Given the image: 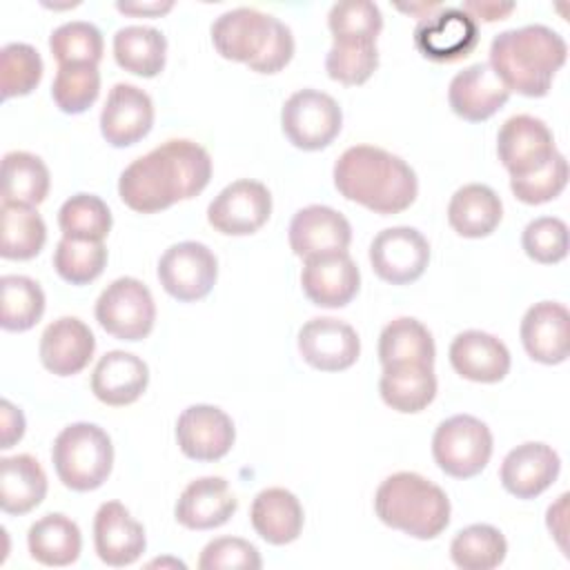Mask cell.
Here are the masks:
<instances>
[{
  "label": "cell",
  "mask_w": 570,
  "mask_h": 570,
  "mask_svg": "<svg viewBox=\"0 0 570 570\" xmlns=\"http://www.w3.org/2000/svg\"><path fill=\"white\" fill-rule=\"evenodd\" d=\"M209 178L212 158L207 149L187 138H171L122 169L118 196L138 214H156L178 200L198 196Z\"/></svg>",
  "instance_id": "obj_1"
},
{
  "label": "cell",
  "mask_w": 570,
  "mask_h": 570,
  "mask_svg": "<svg viewBox=\"0 0 570 570\" xmlns=\"http://www.w3.org/2000/svg\"><path fill=\"white\" fill-rule=\"evenodd\" d=\"M334 187L374 214H401L419 194L414 169L396 154L374 145H354L334 163Z\"/></svg>",
  "instance_id": "obj_2"
},
{
  "label": "cell",
  "mask_w": 570,
  "mask_h": 570,
  "mask_svg": "<svg viewBox=\"0 0 570 570\" xmlns=\"http://www.w3.org/2000/svg\"><path fill=\"white\" fill-rule=\"evenodd\" d=\"M566 58L568 45L554 29L546 24H525L494 36L488 65L508 91L541 98L550 91Z\"/></svg>",
  "instance_id": "obj_3"
},
{
  "label": "cell",
  "mask_w": 570,
  "mask_h": 570,
  "mask_svg": "<svg viewBox=\"0 0 570 570\" xmlns=\"http://www.w3.org/2000/svg\"><path fill=\"white\" fill-rule=\"evenodd\" d=\"M212 45L225 60L245 62L258 73H276L294 56L292 29L252 7L220 13L212 24Z\"/></svg>",
  "instance_id": "obj_4"
},
{
  "label": "cell",
  "mask_w": 570,
  "mask_h": 570,
  "mask_svg": "<svg viewBox=\"0 0 570 570\" xmlns=\"http://www.w3.org/2000/svg\"><path fill=\"white\" fill-rule=\"evenodd\" d=\"M376 517L414 539H436L450 523L448 494L416 472H394L374 494Z\"/></svg>",
  "instance_id": "obj_5"
},
{
  "label": "cell",
  "mask_w": 570,
  "mask_h": 570,
  "mask_svg": "<svg viewBox=\"0 0 570 570\" xmlns=\"http://www.w3.org/2000/svg\"><path fill=\"white\" fill-rule=\"evenodd\" d=\"M51 461L65 488L89 492L111 474L114 445L100 425L80 421L60 430L51 448Z\"/></svg>",
  "instance_id": "obj_6"
},
{
  "label": "cell",
  "mask_w": 570,
  "mask_h": 570,
  "mask_svg": "<svg viewBox=\"0 0 570 570\" xmlns=\"http://www.w3.org/2000/svg\"><path fill=\"white\" fill-rule=\"evenodd\" d=\"M432 456L448 476L472 479L492 456V432L472 414H454L434 430Z\"/></svg>",
  "instance_id": "obj_7"
},
{
  "label": "cell",
  "mask_w": 570,
  "mask_h": 570,
  "mask_svg": "<svg viewBox=\"0 0 570 570\" xmlns=\"http://www.w3.org/2000/svg\"><path fill=\"white\" fill-rule=\"evenodd\" d=\"M96 321L114 338L142 341L156 321V303L149 287L131 276L111 281L96 301Z\"/></svg>",
  "instance_id": "obj_8"
},
{
  "label": "cell",
  "mask_w": 570,
  "mask_h": 570,
  "mask_svg": "<svg viewBox=\"0 0 570 570\" xmlns=\"http://www.w3.org/2000/svg\"><path fill=\"white\" fill-rule=\"evenodd\" d=\"M281 127L287 140L303 151H318L334 142L343 127L338 102L318 89L292 94L281 109Z\"/></svg>",
  "instance_id": "obj_9"
},
{
  "label": "cell",
  "mask_w": 570,
  "mask_h": 570,
  "mask_svg": "<svg viewBox=\"0 0 570 570\" xmlns=\"http://www.w3.org/2000/svg\"><path fill=\"white\" fill-rule=\"evenodd\" d=\"M218 278L214 252L196 240H183L165 249L158 261V281L163 289L180 301L194 303L205 298Z\"/></svg>",
  "instance_id": "obj_10"
},
{
  "label": "cell",
  "mask_w": 570,
  "mask_h": 570,
  "mask_svg": "<svg viewBox=\"0 0 570 570\" xmlns=\"http://www.w3.org/2000/svg\"><path fill=\"white\" fill-rule=\"evenodd\" d=\"M370 263L381 281L410 285L423 276L430 263V243L414 227H387L370 243Z\"/></svg>",
  "instance_id": "obj_11"
},
{
  "label": "cell",
  "mask_w": 570,
  "mask_h": 570,
  "mask_svg": "<svg viewBox=\"0 0 570 570\" xmlns=\"http://www.w3.org/2000/svg\"><path fill=\"white\" fill-rule=\"evenodd\" d=\"M272 214L269 189L249 178L229 183L207 207L209 225L225 236H249L258 232Z\"/></svg>",
  "instance_id": "obj_12"
},
{
  "label": "cell",
  "mask_w": 570,
  "mask_h": 570,
  "mask_svg": "<svg viewBox=\"0 0 570 570\" xmlns=\"http://www.w3.org/2000/svg\"><path fill=\"white\" fill-rule=\"evenodd\" d=\"M479 27L461 7H439L414 27V47L434 62H454L474 51Z\"/></svg>",
  "instance_id": "obj_13"
},
{
  "label": "cell",
  "mask_w": 570,
  "mask_h": 570,
  "mask_svg": "<svg viewBox=\"0 0 570 570\" xmlns=\"http://www.w3.org/2000/svg\"><path fill=\"white\" fill-rule=\"evenodd\" d=\"M557 154L550 127L530 114L510 116L497 136V156L512 178L541 169Z\"/></svg>",
  "instance_id": "obj_14"
},
{
  "label": "cell",
  "mask_w": 570,
  "mask_h": 570,
  "mask_svg": "<svg viewBox=\"0 0 570 570\" xmlns=\"http://www.w3.org/2000/svg\"><path fill=\"white\" fill-rule=\"evenodd\" d=\"M298 352L314 370L341 372L356 363L361 338L350 323L332 316H316L298 330Z\"/></svg>",
  "instance_id": "obj_15"
},
{
  "label": "cell",
  "mask_w": 570,
  "mask_h": 570,
  "mask_svg": "<svg viewBox=\"0 0 570 570\" xmlns=\"http://www.w3.org/2000/svg\"><path fill=\"white\" fill-rule=\"evenodd\" d=\"M236 439L232 419L216 405L198 403L180 412L176 421V441L180 452L194 461L223 459Z\"/></svg>",
  "instance_id": "obj_16"
},
{
  "label": "cell",
  "mask_w": 570,
  "mask_h": 570,
  "mask_svg": "<svg viewBox=\"0 0 570 570\" xmlns=\"http://www.w3.org/2000/svg\"><path fill=\"white\" fill-rule=\"evenodd\" d=\"M301 287L318 307H345L361 287V272L347 252L318 254L303 261Z\"/></svg>",
  "instance_id": "obj_17"
},
{
  "label": "cell",
  "mask_w": 570,
  "mask_h": 570,
  "mask_svg": "<svg viewBox=\"0 0 570 570\" xmlns=\"http://www.w3.org/2000/svg\"><path fill=\"white\" fill-rule=\"evenodd\" d=\"M154 125V102L136 85L111 87L100 111V134L111 147H131L142 140Z\"/></svg>",
  "instance_id": "obj_18"
},
{
  "label": "cell",
  "mask_w": 570,
  "mask_h": 570,
  "mask_svg": "<svg viewBox=\"0 0 570 570\" xmlns=\"http://www.w3.org/2000/svg\"><path fill=\"white\" fill-rule=\"evenodd\" d=\"M559 454L541 441H528L512 448L499 470L501 485L517 499H534L559 476Z\"/></svg>",
  "instance_id": "obj_19"
},
{
  "label": "cell",
  "mask_w": 570,
  "mask_h": 570,
  "mask_svg": "<svg viewBox=\"0 0 570 570\" xmlns=\"http://www.w3.org/2000/svg\"><path fill=\"white\" fill-rule=\"evenodd\" d=\"M94 546L102 563L111 568L131 566L147 548L145 528L120 501H107L94 517Z\"/></svg>",
  "instance_id": "obj_20"
},
{
  "label": "cell",
  "mask_w": 570,
  "mask_h": 570,
  "mask_svg": "<svg viewBox=\"0 0 570 570\" xmlns=\"http://www.w3.org/2000/svg\"><path fill=\"white\" fill-rule=\"evenodd\" d=\"M289 247L298 258L347 252L352 227L347 218L327 205H307L289 223Z\"/></svg>",
  "instance_id": "obj_21"
},
{
  "label": "cell",
  "mask_w": 570,
  "mask_h": 570,
  "mask_svg": "<svg viewBox=\"0 0 570 570\" xmlns=\"http://www.w3.org/2000/svg\"><path fill=\"white\" fill-rule=\"evenodd\" d=\"M521 343L528 356L543 365H559L570 352V314L561 303H534L521 318Z\"/></svg>",
  "instance_id": "obj_22"
},
{
  "label": "cell",
  "mask_w": 570,
  "mask_h": 570,
  "mask_svg": "<svg viewBox=\"0 0 570 570\" xmlns=\"http://www.w3.org/2000/svg\"><path fill=\"white\" fill-rule=\"evenodd\" d=\"M508 98L510 91L488 62H474L465 67L450 80L448 87L450 109L468 122L488 120L508 102Z\"/></svg>",
  "instance_id": "obj_23"
},
{
  "label": "cell",
  "mask_w": 570,
  "mask_h": 570,
  "mask_svg": "<svg viewBox=\"0 0 570 570\" xmlns=\"http://www.w3.org/2000/svg\"><path fill=\"white\" fill-rule=\"evenodd\" d=\"M96 350L89 325L76 316H60L49 323L40 336V361L56 376H73L82 372Z\"/></svg>",
  "instance_id": "obj_24"
},
{
  "label": "cell",
  "mask_w": 570,
  "mask_h": 570,
  "mask_svg": "<svg viewBox=\"0 0 570 570\" xmlns=\"http://www.w3.org/2000/svg\"><path fill=\"white\" fill-rule=\"evenodd\" d=\"M450 365L474 383H499L510 372V352L497 336L481 330H465L450 343Z\"/></svg>",
  "instance_id": "obj_25"
},
{
  "label": "cell",
  "mask_w": 570,
  "mask_h": 570,
  "mask_svg": "<svg viewBox=\"0 0 570 570\" xmlns=\"http://www.w3.org/2000/svg\"><path fill=\"white\" fill-rule=\"evenodd\" d=\"M149 383L147 363L125 350H111L94 367L91 392L94 396L111 407L131 405L142 396Z\"/></svg>",
  "instance_id": "obj_26"
},
{
  "label": "cell",
  "mask_w": 570,
  "mask_h": 570,
  "mask_svg": "<svg viewBox=\"0 0 570 570\" xmlns=\"http://www.w3.org/2000/svg\"><path fill=\"white\" fill-rule=\"evenodd\" d=\"M238 501L223 476H200L178 497L174 517L189 530H214L232 519Z\"/></svg>",
  "instance_id": "obj_27"
},
{
  "label": "cell",
  "mask_w": 570,
  "mask_h": 570,
  "mask_svg": "<svg viewBox=\"0 0 570 570\" xmlns=\"http://www.w3.org/2000/svg\"><path fill=\"white\" fill-rule=\"evenodd\" d=\"M249 519L261 539L272 546H285L298 539L305 514L294 492L285 488H265L256 494Z\"/></svg>",
  "instance_id": "obj_28"
},
{
  "label": "cell",
  "mask_w": 570,
  "mask_h": 570,
  "mask_svg": "<svg viewBox=\"0 0 570 570\" xmlns=\"http://www.w3.org/2000/svg\"><path fill=\"white\" fill-rule=\"evenodd\" d=\"M503 218V203L497 191L481 183L459 187L448 205V223L463 238L490 236Z\"/></svg>",
  "instance_id": "obj_29"
},
{
  "label": "cell",
  "mask_w": 570,
  "mask_h": 570,
  "mask_svg": "<svg viewBox=\"0 0 570 570\" xmlns=\"http://www.w3.org/2000/svg\"><path fill=\"white\" fill-rule=\"evenodd\" d=\"M379 392L385 405L401 414H416L425 410L436 396L434 365L403 363L383 367Z\"/></svg>",
  "instance_id": "obj_30"
},
{
  "label": "cell",
  "mask_w": 570,
  "mask_h": 570,
  "mask_svg": "<svg viewBox=\"0 0 570 570\" xmlns=\"http://www.w3.org/2000/svg\"><path fill=\"white\" fill-rule=\"evenodd\" d=\"M47 474L36 456L16 454L0 461V508L7 514H27L42 503Z\"/></svg>",
  "instance_id": "obj_31"
},
{
  "label": "cell",
  "mask_w": 570,
  "mask_h": 570,
  "mask_svg": "<svg viewBox=\"0 0 570 570\" xmlns=\"http://www.w3.org/2000/svg\"><path fill=\"white\" fill-rule=\"evenodd\" d=\"M29 554L51 568L71 566L82 550V537L76 521L60 512H51L31 523L27 532Z\"/></svg>",
  "instance_id": "obj_32"
},
{
  "label": "cell",
  "mask_w": 570,
  "mask_h": 570,
  "mask_svg": "<svg viewBox=\"0 0 570 570\" xmlns=\"http://www.w3.org/2000/svg\"><path fill=\"white\" fill-rule=\"evenodd\" d=\"M114 58L118 67L134 76L154 78L167 60V38L145 24H129L114 36Z\"/></svg>",
  "instance_id": "obj_33"
},
{
  "label": "cell",
  "mask_w": 570,
  "mask_h": 570,
  "mask_svg": "<svg viewBox=\"0 0 570 570\" xmlns=\"http://www.w3.org/2000/svg\"><path fill=\"white\" fill-rule=\"evenodd\" d=\"M434 356L436 347L430 330L412 316L390 321L379 336V361L383 367L403 363L434 365Z\"/></svg>",
  "instance_id": "obj_34"
},
{
  "label": "cell",
  "mask_w": 570,
  "mask_h": 570,
  "mask_svg": "<svg viewBox=\"0 0 570 570\" xmlns=\"http://www.w3.org/2000/svg\"><path fill=\"white\" fill-rule=\"evenodd\" d=\"M47 240L42 216L22 203H2L0 256L7 261H29L40 254Z\"/></svg>",
  "instance_id": "obj_35"
},
{
  "label": "cell",
  "mask_w": 570,
  "mask_h": 570,
  "mask_svg": "<svg viewBox=\"0 0 570 570\" xmlns=\"http://www.w3.org/2000/svg\"><path fill=\"white\" fill-rule=\"evenodd\" d=\"M49 169L36 154L9 151L2 158V203L40 205L49 194Z\"/></svg>",
  "instance_id": "obj_36"
},
{
  "label": "cell",
  "mask_w": 570,
  "mask_h": 570,
  "mask_svg": "<svg viewBox=\"0 0 570 570\" xmlns=\"http://www.w3.org/2000/svg\"><path fill=\"white\" fill-rule=\"evenodd\" d=\"M505 554V537L488 523H472L459 530L450 543V557L461 570H492L503 563Z\"/></svg>",
  "instance_id": "obj_37"
},
{
  "label": "cell",
  "mask_w": 570,
  "mask_h": 570,
  "mask_svg": "<svg viewBox=\"0 0 570 570\" xmlns=\"http://www.w3.org/2000/svg\"><path fill=\"white\" fill-rule=\"evenodd\" d=\"M0 294H2V312H0L2 330L27 332L42 318L45 292L33 278L4 274L0 278Z\"/></svg>",
  "instance_id": "obj_38"
},
{
  "label": "cell",
  "mask_w": 570,
  "mask_h": 570,
  "mask_svg": "<svg viewBox=\"0 0 570 570\" xmlns=\"http://www.w3.org/2000/svg\"><path fill=\"white\" fill-rule=\"evenodd\" d=\"M58 225L65 238L105 240L111 229V212L96 194H73L62 203Z\"/></svg>",
  "instance_id": "obj_39"
},
{
  "label": "cell",
  "mask_w": 570,
  "mask_h": 570,
  "mask_svg": "<svg viewBox=\"0 0 570 570\" xmlns=\"http://www.w3.org/2000/svg\"><path fill=\"white\" fill-rule=\"evenodd\" d=\"M100 94V71L98 65L89 62H69L58 65L51 98L56 107L65 114H82L87 111Z\"/></svg>",
  "instance_id": "obj_40"
},
{
  "label": "cell",
  "mask_w": 570,
  "mask_h": 570,
  "mask_svg": "<svg viewBox=\"0 0 570 570\" xmlns=\"http://www.w3.org/2000/svg\"><path fill=\"white\" fill-rule=\"evenodd\" d=\"M107 265V247L102 240L60 238L53 252V269L71 285H87L96 281Z\"/></svg>",
  "instance_id": "obj_41"
},
{
  "label": "cell",
  "mask_w": 570,
  "mask_h": 570,
  "mask_svg": "<svg viewBox=\"0 0 570 570\" xmlns=\"http://www.w3.org/2000/svg\"><path fill=\"white\" fill-rule=\"evenodd\" d=\"M327 27L338 42H376L383 29V13L367 0H343L332 4Z\"/></svg>",
  "instance_id": "obj_42"
},
{
  "label": "cell",
  "mask_w": 570,
  "mask_h": 570,
  "mask_svg": "<svg viewBox=\"0 0 570 570\" xmlns=\"http://www.w3.org/2000/svg\"><path fill=\"white\" fill-rule=\"evenodd\" d=\"M42 58L38 49L27 42H9L0 51V89L2 98L31 94L42 80Z\"/></svg>",
  "instance_id": "obj_43"
},
{
  "label": "cell",
  "mask_w": 570,
  "mask_h": 570,
  "mask_svg": "<svg viewBox=\"0 0 570 570\" xmlns=\"http://www.w3.org/2000/svg\"><path fill=\"white\" fill-rule=\"evenodd\" d=\"M49 49L58 60V65H69V62L98 65L102 58L105 42L96 24L85 20H71L51 31Z\"/></svg>",
  "instance_id": "obj_44"
},
{
  "label": "cell",
  "mask_w": 570,
  "mask_h": 570,
  "mask_svg": "<svg viewBox=\"0 0 570 570\" xmlns=\"http://www.w3.org/2000/svg\"><path fill=\"white\" fill-rule=\"evenodd\" d=\"M379 67L376 42H338L325 56V71L332 80L343 85H363Z\"/></svg>",
  "instance_id": "obj_45"
},
{
  "label": "cell",
  "mask_w": 570,
  "mask_h": 570,
  "mask_svg": "<svg viewBox=\"0 0 570 570\" xmlns=\"http://www.w3.org/2000/svg\"><path fill=\"white\" fill-rule=\"evenodd\" d=\"M521 245L534 263L554 265L568 256V225L557 216L534 218L525 225Z\"/></svg>",
  "instance_id": "obj_46"
},
{
  "label": "cell",
  "mask_w": 570,
  "mask_h": 570,
  "mask_svg": "<svg viewBox=\"0 0 570 570\" xmlns=\"http://www.w3.org/2000/svg\"><path fill=\"white\" fill-rule=\"evenodd\" d=\"M568 185V160L561 151H557L541 169L510 178L512 194L525 205H543L557 198Z\"/></svg>",
  "instance_id": "obj_47"
},
{
  "label": "cell",
  "mask_w": 570,
  "mask_h": 570,
  "mask_svg": "<svg viewBox=\"0 0 570 570\" xmlns=\"http://www.w3.org/2000/svg\"><path fill=\"white\" fill-rule=\"evenodd\" d=\"M263 566L261 552L254 543L238 537H218L209 541L198 559L200 570H223V568H249L258 570Z\"/></svg>",
  "instance_id": "obj_48"
},
{
  "label": "cell",
  "mask_w": 570,
  "mask_h": 570,
  "mask_svg": "<svg viewBox=\"0 0 570 570\" xmlns=\"http://www.w3.org/2000/svg\"><path fill=\"white\" fill-rule=\"evenodd\" d=\"M24 434V416L22 412L7 399L0 401V448L9 450Z\"/></svg>",
  "instance_id": "obj_49"
},
{
  "label": "cell",
  "mask_w": 570,
  "mask_h": 570,
  "mask_svg": "<svg viewBox=\"0 0 570 570\" xmlns=\"http://www.w3.org/2000/svg\"><path fill=\"white\" fill-rule=\"evenodd\" d=\"M465 13H470V18L476 22V20H483V22H494V20H503L508 18L512 11H514V4L512 2H483V0H472V2H463L461 7Z\"/></svg>",
  "instance_id": "obj_50"
},
{
  "label": "cell",
  "mask_w": 570,
  "mask_h": 570,
  "mask_svg": "<svg viewBox=\"0 0 570 570\" xmlns=\"http://www.w3.org/2000/svg\"><path fill=\"white\" fill-rule=\"evenodd\" d=\"M171 7L174 2H116V9L129 16H163Z\"/></svg>",
  "instance_id": "obj_51"
},
{
  "label": "cell",
  "mask_w": 570,
  "mask_h": 570,
  "mask_svg": "<svg viewBox=\"0 0 570 570\" xmlns=\"http://www.w3.org/2000/svg\"><path fill=\"white\" fill-rule=\"evenodd\" d=\"M154 566H176V568H185V563L178 561V559H156V561L149 563V568H154Z\"/></svg>",
  "instance_id": "obj_52"
}]
</instances>
